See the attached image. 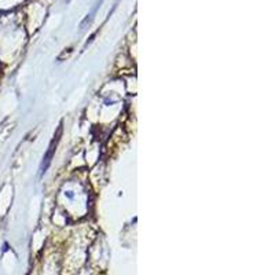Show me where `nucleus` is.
<instances>
[{
  "label": "nucleus",
  "mask_w": 275,
  "mask_h": 275,
  "mask_svg": "<svg viewBox=\"0 0 275 275\" xmlns=\"http://www.w3.org/2000/svg\"><path fill=\"white\" fill-rule=\"evenodd\" d=\"M61 132H62V125L58 128V132H56V135L54 136V139H52V142H51V144H50V149H48L47 154H45V157H44V161H43V164H41V173H44L45 169L48 168V165H50L51 158H52V156H54V150H55V147H56V143H58V140H59Z\"/></svg>",
  "instance_id": "1"
}]
</instances>
